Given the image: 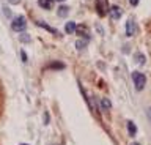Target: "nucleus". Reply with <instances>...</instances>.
<instances>
[{
  "mask_svg": "<svg viewBox=\"0 0 151 145\" xmlns=\"http://www.w3.org/2000/svg\"><path fill=\"white\" fill-rule=\"evenodd\" d=\"M68 10H69L68 6H60V8H58V16H60V17L66 16V14H68Z\"/></svg>",
  "mask_w": 151,
  "mask_h": 145,
  "instance_id": "nucleus-8",
  "label": "nucleus"
},
{
  "mask_svg": "<svg viewBox=\"0 0 151 145\" xmlns=\"http://www.w3.org/2000/svg\"><path fill=\"white\" fill-rule=\"evenodd\" d=\"M8 2H9V3H11V5H17V3H19V2H21V0H8Z\"/></svg>",
  "mask_w": 151,
  "mask_h": 145,
  "instance_id": "nucleus-12",
  "label": "nucleus"
},
{
  "mask_svg": "<svg viewBox=\"0 0 151 145\" xmlns=\"http://www.w3.org/2000/svg\"><path fill=\"white\" fill-rule=\"evenodd\" d=\"M76 22H68V24H66V33H73V32H76Z\"/></svg>",
  "mask_w": 151,
  "mask_h": 145,
  "instance_id": "nucleus-7",
  "label": "nucleus"
},
{
  "mask_svg": "<svg viewBox=\"0 0 151 145\" xmlns=\"http://www.w3.org/2000/svg\"><path fill=\"white\" fill-rule=\"evenodd\" d=\"M21 41H30V36H21Z\"/></svg>",
  "mask_w": 151,
  "mask_h": 145,
  "instance_id": "nucleus-13",
  "label": "nucleus"
},
{
  "mask_svg": "<svg viewBox=\"0 0 151 145\" xmlns=\"http://www.w3.org/2000/svg\"><path fill=\"white\" fill-rule=\"evenodd\" d=\"M110 16H112V19H120L121 17V8L120 6H112L110 8Z\"/></svg>",
  "mask_w": 151,
  "mask_h": 145,
  "instance_id": "nucleus-6",
  "label": "nucleus"
},
{
  "mask_svg": "<svg viewBox=\"0 0 151 145\" xmlns=\"http://www.w3.org/2000/svg\"><path fill=\"white\" fill-rule=\"evenodd\" d=\"M148 117H150V120H151V109H148Z\"/></svg>",
  "mask_w": 151,
  "mask_h": 145,
  "instance_id": "nucleus-14",
  "label": "nucleus"
},
{
  "mask_svg": "<svg viewBox=\"0 0 151 145\" xmlns=\"http://www.w3.org/2000/svg\"><path fill=\"white\" fill-rule=\"evenodd\" d=\"M132 81H134V84H135V88H137V90H142V88L145 87L146 77H145L142 73L135 71V73H132Z\"/></svg>",
  "mask_w": 151,
  "mask_h": 145,
  "instance_id": "nucleus-2",
  "label": "nucleus"
},
{
  "mask_svg": "<svg viewBox=\"0 0 151 145\" xmlns=\"http://www.w3.org/2000/svg\"><path fill=\"white\" fill-rule=\"evenodd\" d=\"M96 11H98V14L104 17L109 13V3H107V0H96Z\"/></svg>",
  "mask_w": 151,
  "mask_h": 145,
  "instance_id": "nucleus-3",
  "label": "nucleus"
},
{
  "mask_svg": "<svg viewBox=\"0 0 151 145\" xmlns=\"http://www.w3.org/2000/svg\"><path fill=\"white\" fill-rule=\"evenodd\" d=\"M127 129H129V134H131V136L135 134V126H134V123H132V121H127Z\"/></svg>",
  "mask_w": 151,
  "mask_h": 145,
  "instance_id": "nucleus-9",
  "label": "nucleus"
},
{
  "mask_svg": "<svg viewBox=\"0 0 151 145\" xmlns=\"http://www.w3.org/2000/svg\"><path fill=\"white\" fill-rule=\"evenodd\" d=\"M129 2H131V5H132V6L139 5V0H129Z\"/></svg>",
  "mask_w": 151,
  "mask_h": 145,
  "instance_id": "nucleus-11",
  "label": "nucleus"
},
{
  "mask_svg": "<svg viewBox=\"0 0 151 145\" xmlns=\"http://www.w3.org/2000/svg\"><path fill=\"white\" fill-rule=\"evenodd\" d=\"M21 145H27V144H21Z\"/></svg>",
  "mask_w": 151,
  "mask_h": 145,
  "instance_id": "nucleus-16",
  "label": "nucleus"
},
{
  "mask_svg": "<svg viewBox=\"0 0 151 145\" xmlns=\"http://www.w3.org/2000/svg\"><path fill=\"white\" fill-rule=\"evenodd\" d=\"M58 2H63V0H58Z\"/></svg>",
  "mask_w": 151,
  "mask_h": 145,
  "instance_id": "nucleus-17",
  "label": "nucleus"
},
{
  "mask_svg": "<svg viewBox=\"0 0 151 145\" xmlns=\"http://www.w3.org/2000/svg\"><path fill=\"white\" fill-rule=\"evenodd\" d=\"M11 27H13V30H16V32H22V30H25V27H27V21H25V17H24V16H17V17H14L13 22H11Z\"/></svg>",
  "mask_w": 151,
  "mask_h": 145,
  "instance_id": "nucleus-1",
  "label": "nucleus"
},
{
  "mask_svg": "<svg viewBox=\"0 0 151 145\" xmlns=\"http://www.w3.org/2000/svg\"><path fill=\"white\" fill-rule=\"evenodd\" d=\"M38 5H40L41 8H44V10H52L54 0H38Z\"/></svg>",
  "mask_w": 151,
  "mask_h": 145,
  "instance_id": "nucleus-5",
  "label": "nucleus"
},
{
  "mask_svg": "<svg viewBox=\"0 0 151 145\" xmlns=\"http://www.w3.org/2000/svg\"><path fill=\"white\" fill-rule=\"evenodd\" d=\"M135 32V24L134 21H127L126 22V36H132Z\"/></svg>",
  "mask_w": 151,
  "mask_h": 145,
  "instance_id": "nucleus-4",
  "label": "nucleus"
},
{
  "mask_svg": "<svg viewBox=\"0 0 151 145\" xmlns=\"http://www.w3.org/2000/svg\"><path fill=\"white\" fill-rule=\"evenodd\" d=\"M101 102H102V106H104V109H106V110L110 109V102H109L107 100H101Z\"/></svg>",
  "mask_w": 151,
  "mask_h": 145,
  "instance_id": "nucleus-10",
  "label": "nucleus"
},
{
  "mask_svg": "<svg viewBox=\"0 0 151 145\" xmlns=\"http://www.w3.org/2000/svg\"><path fill=\"white\" fill-rule=\"evenodd\" d=\"M132 145H139V144H132Z\"/></svg>",
  "mask_w": 151,
  "mask_h": 145,
  "instance_id": "nucleus-15",
  "label": "nucleus"
}]
</instances>
